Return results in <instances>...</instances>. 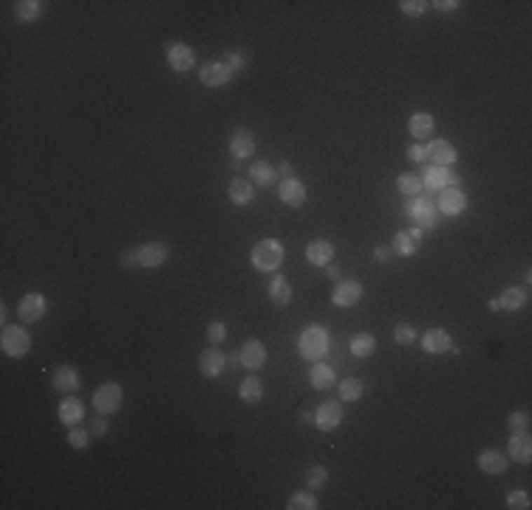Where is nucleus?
<instances>
[{
    "instance_id": "25",
    "label": "nucleus",
    "mask_w": 532,
    "mask_h": 510,
    "mask_svg": "<svg viewBox=\"0 0 532 510\" xmlns=\"http://www.w3.org/2000/svg\"><path fill=\"white\" fill-rule=\"evenodd\" d=\"M226 193H230V201H233L236 207H247V204H252V199H255L252 182H250V179H241V176H236V179L230 182Z\"/></svg>"
},
{
    "instance_id": "14",
    "label": "nucleus",
    "mask_w": 532,
    "mask_h": 510,
    "mask_svg": "<svg viewBox=\"0 0 532 510\" xmlns=\"http://www.w3.org/2000/svg\"><path fill=\"white\" fill-rule=\"evenodd\" d=\"M18 315L23 323H40L46 315V298L40 293H26L18 304Z\"/></svg>"
},
{
    "instance_id": "28",
    "label": "nucleus",
    "mask_w": 532,
    "mask_h": 510,
    "mask_svg": "<svg viewBox=\"0 0 532 510\" xmlns=\"http://www.w3.org/2000/svg\"><path fill=\"white\" fill-rule=\"evenodd\" d=\"M433 128H436V122H433V116L428 114V111H416L411 119H408V130H411V136L414 139H428L430 133H433Z\"/></svg>"
},
{
    "instance_id": "13",
    "label": "nucleus",
    "mask_w": 532,
    "mask_h": 510,
    "mask_svg": "<svg viewBox=\"0 0 532 510\" xmlns=\"http://www.w3.org/2000/svg\"><path fill=\"white\" fill-rule=\"evenodd\" d=\"M255 154V136L250 128H236L233 136H230V156L236 162H244Z\"/></svg>"
},
{
    "instance_id": "1",
    "label": "nucleus",
    "mask_w": 532,
    "mask_h": 510,
    "mask_svg": "<svg viewBox=\"0 0 532 510\" xmlns=\"http://www.w3.org/2000/svg\"><path fill=\"white\" fill-rule=\"evenodd\" d=\"M297 351H300L303 360H309V363L323 360L329 354V332L323 326H318V323L306 326L297 337Z\"/></svg>"
},
{
    "instance_id": "40",
    "label": "nucleus",
    "mask_w": 532,
    "mask_h": 510,
    "mask_svg": "<svg viewBox=\"0 0 532 510\" xmlns=\"http://www.w3.org/2000/svg\"><path fill=\"white\" fill-rule=\"evenodd\" d=\"M207 340H210L212 346H221V343L226 340V323H224V321H212V323L207 326Z\"/></svg>"
},
{
    "instance_id": "45",
    "label": "nucleus",
    "mask_w": 532,
    "mask_h": 510,
    "mask_svg": "<svg viewBox=\"0 0 532 510\" xmlns=\"http://www.w3.org/2000/svg\"><path fill=\"white\" fill-rule=\"evenodd\" d=\"M119 264H122V269H133V267H139L136 247H125V250H122V255H119Z\"/></svg>"
},
{
    "instance_id": "22",
    "label": "nucleus",
    "mask_w": 532,
    "mask_h": 510,
    "mask_svg": "<svg viewBox=\"0 0 532 510\" xmlns=\"http://www.w3.org/2000/svg\"><path fill=\"white\" fill-rule=\"evenodd\" d=\"M507 457L515 462H529L532 459V440L526 431H512L510 445H507Z\"/></svg>"
},
{
    "instance_id": "18",
    "label": "nucleus",
    "mask_w": 532,
    "mask_h": 510,
    "mask_svg": "<svg viewBox=\"0 0 532 510\" xmlns=\"http://www.w3.org/2000/svg\"><path fill=\"white\" fill-rule=\"evenodd\" d=\"M278 199L289 207H303L306 204V187L300 179H280L278 182Z\"/></svg>"
},
{
    "instance_id": "12",
    "label": "nucleus",
    "mask_w": 532,
    "mask_h": 510,
    "mask_svg": "<svg viewBox=\"0 0 532 510\" xmlns=\"http://www.w3.org/2000/svg\"><path fill=\"white\" fill-rule=\"evenodd\" d=\"M224 369H226V354H224L221 349L210 346V349H204V351H201V357H198V372H201L207 380L221 377V372H224Z\"/></svg>"
},
{
    "instance_id": "38",
    "label": "nucleus",
    "mask_w": 532,
    "mask_h": 510,
    "mask_svg": "<svg viewBox=\"0 0 532 510\" xmlns=\"http://www.w3.org/2000/svg\"><path fill=\"white\" fill-rule=\"evenodd\" d=\"M91 431H86V428H77L74 425L71 431H68V445L71 448H77V451H83V448H88V443H91Z\"/></svg>"
},
{
    "instance_id": "2",
    "label": "nucleus",
    "mask_w": 532,
    "mask_h": 510,
    "mask_svg": "<svg viewBox=\"0 0 532 510\" xmlns=\"http://www.w3.org/2000/svg\"><path fill=\"white\" fill-rule=\"evenodd\" d=\"M250 261H252V267H255L258 272H275V269H280V264H283V244H280L278 239H261V241L252 247Z\"/></svg>"
},
{
    "instance_id": "44",
    "label": "nucleus",
    "mask_w": 532,
    "mask_h": 510,
    "mask_svg": "<svg viewBox=\"0 0 532 510\" xmlns=\"http://www.w3.org/2000/svg\"><path fill=\"white\" fill-rule=\"evenodd\" d=\"M507 425H510V431H526L529 428V414L526 411H512Z\"/></svg>"
},
{
    "instance_id": "33",
    "label": "nucleus",
    "mask_w": 532,
    "mask_h": 510,
    "mask_svg": "<svg viewBox=\"0 0 532 510\" xmlns=\"http://www.w3.org/2000/svg\"><path fill=\"white\" fill-rule=\"evenodd\" d=\"M524 304H526V289H521V286H507L504 293L498 295V307H501V309L515 312V309H521Z\"/></svg>"
},
{
    "instance_id": "51",
    "label": "nucleus",
    "mask_w": 532,
    "mask_h": 510,
    "mask_svg": "<svg viewBox=\"0 0 532 510\" xmlns=\"http://www.w3.org/2000/svg\"><path fill=\"white\" fill-rule=\"evenodd\" d=\"M278 173H280V179H294V165L292 162H280Z\"/></svg>"
},
{
    "instance_id": "10",
    "label": "nucleus",
    "mask_w": 532,
    "mask_h": 510,
    "mask_svg": "<svg viewBox=\"0 0 532 510\" xmlns=\"http://www.w3.org/2000/svg\"><path fill=\"white\" fill-rule=\"evenodd\" d=\"M456 148L447 142V139H433L428 148H425V162L428 165H436V168H450L456 162Z\"/></svg>"
},
{
    "instance_id": "9",
    "label": "nucleus",
    "mask_w": 532,
    "mask_h": 510,
    "mask_svg": "<svg viewBox=\"0 0 532 510\" xmlns=\"http://www.w3.org/2000/svg\"><path fill=\"white\" fill-rule=\"evenodd\" d=\"M343 422V403L340 400H323L315 408V425L320 431H334Z\"/></svg>"
},
{
    "instance_id": "34",
    "label": "nucleus",
    "mask_w": 532,
    "mask_h": 510,
    "mask_svg": "<svg viewBox=\"0 0 532 510\" xmlns=\"http://www.w3.org/2000/svg\"><path fill=\"white\" fill-rule=\"evenodd\" d=\"M397 187H400V193H402V196H408V199L422 196V190H425V184H422L419 173H400V176H397Z\"/></svg>"
},
{
    "instance_id": "49",
    "label": "nucleus",
    "mask_w": 532,
    "mask_h": 510,
    "mask_svg": "<svg viewBox=\"0 0 532 510\" xmlns=\"http://www.w3.org/2000/svg\"><path fill=\"white\" fill-rule=\"evenodd\" d=\"M428 6H433V9H439V12H456L462 4H459V0H436V4H428Z\"/></svg>"
},
{
    "instance_id": "16",
    "label": "nucleus",
    "mask_w": 532,
    "mask_h": 510,
    "mask_svg": "<svg viewBox=\"0 0 532 510\" xmlns=\"http://www.w3.org/2000/svg\"><path fill=\"white\" fill-rule=\"evenodd\" d=\"M419 247H422V230H416V227H411V230H400V233L394 236V244H391L394 255H402V258L416 255Z\"/></svg>"
},
{
    "instance_id": "27",
    "label": "nucleus",
    "mask_w": 532,
    "mask_h": 510,
    "mask_svg": "<svg viewBox=\"0 0 532 510\" xmlns=\"http://www.w3.org/2000/svg\"><path fill=\"white\" fill-rule=\"evenodd\" d=\"M292 298H294V289H292V283H289L283 275H275V278L269 281V301H272V304H278V307H289V304H292Z\"/></svg>"
},
{
    "instance_id": "31",
    "label": "nucleus",
    "mask_w": 532,
    "mask_h": 510,
    "mask_svg": "<svg viewBox=\"0 0 532 510\" xmlns=\"http://www.w3.org/2000/svg\"><path fill=\"white\" fill-rule=\"evenodd\" d=\"M348 349L354 357H371L376 351V337L371 332H357L351 340H348Z\"/></svg>"
},
{
    "instance_id": "47",
    "label": "nucleus",
    "mask_w": 532,
    "mask_h": 510,
    "mask_svg": "<svg viewBox=\"0 0 532 510\" xmlns=\"http://www.w3.org/2000/svg\"><path fill=\"white\" fill-rule=\"evenodd\" d=\"M88 431H91L94 436H105V434H108V417H105V414L94 417V420H91V425H88Z\"/></svg>"
},
{
    "instance_id": "37",
    "label": "nucleus",
    "mask_w": 532,
    "mask_h": 510,
    "mask_svg": "<svg viewBox=\"0 0 532 510\" xmlns=\"http://www.w3.org/2000/svg\"><path fill=\"white\" fill-rule=\"evenodd\" d=\"M289 510H315L318 507V499L312 490H300V493H292L289 496Z\"/></svg>"
},
{
    "instance_id": "15",
    "label": "nucleus",
    "mask_w": 532,
    "mask_h": 510,
    "mask_svg": "<svg viewBox=\"0 0 532 510\" xmlns=\"http://www.w3.org/2000/svg\"><path fill=\"white\" fill-rule=\"evenodd\" d=\"M136 255H139V267H147V269H154V267H162L170 255L168 244L162 241H147L142 247H136Z\"/></svg>"
},
{
    "instance_id": "48",
    "label": "nucleus",
    "mask_w": 532,
    "mask_h": 510,
    "mask_svg": "<svg viewBox=\"0 0 532 510\" xmlns=\"http://www.w3.org/2000/svg\"><path fill=\"white\" fill-rule=\"evenodd\" d=\"M405 156H408L411 162H425V145H422V142H414V145H408Z\"/></svg>"
},
{
    "instance_id": "29",
    "label": "nucleus",
    "mask_w": 532,
    "mask_h": 510,
    "mask_svg": "<svg viewBox=\"0 0 532 510\" xmlns=\"http://www.w3.org/2000/svg\"><path fill=\"white\" fill-rule=\"evenodd\" d=\"M309 383H312V389H318V391H326V389H332L334 386V369L332 366H326V363H312V372H309Z\"/></svg>"
},
{
    "instance_id": "50",
    "label": "nucleus",
    "mask_w": 532,
    "mask_h": 510,
    "mask_svg": "<svg viewBox=\"0 0 532 510\" xmlns=\"http://www.w3.org/2000/svg\"><path fill=\"white\" fill-rule=\"evenodd\" d=\"M391 255H394L391 247H374V261H376V264H388Z\"/></svg>"
},
{
    "instance_id": "4",
    "label": "nucleus",
    "mask_w": 532,
    "mask_h": 510,
    "mask_svg": "<svg viewBox=\"0 0 532 510\" xmlns=\"http://www.w3.org/2000/svg\"><path fill=\"white\" fill-rule=\"evenodd\" d=\"M0 349H4L6 357H23L32 349V335L23 326H4V335H0Z\"/></svg>"
},
{
    "instance_id": "39",
    "label": "nucleus",
    "mask_w": 532,
    "mask_h": 510,
    "mask_svg": "<svg viewBox=\"0 0 532 510\" xmlns=\"http://www.w3.org/2000/svg\"><path fill=\"white\" fill-rule=\"evenodd\" d=\"M326 482H329V471H326L323 465H312V468L306 471V485H309V490H320Z\"/></svg>"
},
{
    "instance_id": "19",
    "label": "nucleus",
    "mask_w": 532,
    "mask_h": 510,
    "mask_svg": "<svg viewBox=\"0 0 532 510\" xmlns=\"http://www.w3.org/2000/svg\"><path fill=\"white\" fill-rule=\"evenodd\" d=\"M241 363H244V369H252V372H258V369H264V363H266V346L258 340V337H250L244 346H241Z\"/></svg>"
},
{
    "instance_id": "5",
    "label": "nucleus",
    "mask_w": 532,
    "mask_h": 510,
    "mask_svg": "<svg viewBox=\"0 0 532 510\" xmlns=\"http://www.w3.org/2000/svg\"><path fill=\"white\" fill-rule=\"evenodd\" d=\"M236 77V71L226 65L224 60H210V62H204L201 68H198V80L207 86V88H221V86H226Z\"/></svg>"
},
{
    "instance_id": "26",
    "label": "nucleus",
    "mask_w": 532,
    "mask_h": 510,
    "mask_svg": "<svg viewBox=\"0 0 532 510\" xmlns=\"http://www.w3.org/2000/svg\"><path fill=\"white\" fill-rule=\"evenodd\" d=\"M51 386H54L57 391L71 394V391L80 389V375L74 372V366H57L54 375H51Z\"/></svg>"
},
{
    "instance_id": "17",
    "label": "nucleus",
    "mask_w": 532,
    "mask_h": 510,
    "mask_svg": "<svg viewBox=\"0 0 532 510\" xmlns=\"http://www.w3.org/2000/svg\"><path fill=\"white\" fill-rule=\"evenodd\" d=\"M168 62L173 71H179V74H184V71H193L196 68V54L187 43H170L168 46Z\"/></svg>"
},
{
    "instance_id": "41",
    "label": "nucleus",
    "mask_w": 532,
    "mask_h": 510,
    "mask_svg": "<svg viewBox=\"0 0 532 510\" xmlns=\"http://www.w3.org/2000/svg\"><path fill=\"white\" fill-rule=\"evenodd\" d=\"M394 340H397L400 346H411V343L416 340V329H414L411 323H397V329H394Z\"/></svg>"
},
{
    "instance_id": "8",
    "label": "nucleus",
    "mask_w": 532,
    "mask_h": 510,
    "mask_svg": "<svg viewBox=\"0 0 532 510\" xmlns=\"http://www.w3.org/2000/svg\"><path fill=\"white\" fill-rule=\"evenodd\" d=\"M360 298H362V283H360V281H348V278H343V281L334 283L332 304H334L337 309H351V307L360 304Z\"/></svg>"
},
{
    "instance_id": "11",
    "label": "nucleus",
    "mask_w": 532,
    "mask_h": 510,
    "mask_svg": "<svg viewBox=\"0 0 532 510\" xmlns=\"http://www.w3.org/2000/svg\"><path fill=\"white\" fill-rule=\"evenodd\" d=\"M436 207H439V213L456 218V215H462V213H465V207H468V196H465V190H459V187H444V190H439V201H436Z\"/></svg>"
},
{
    "instance_id": "35",
    "label": "nucleus",
    "mask_w": 532,
    "mask_h": 510,
    "mask_svg": "<svg viewBox=\"0 0 532 510\" xmlns=\"http://www.w3.org/2000/svg\"><path fill=\"white\" fill-rule=\"evenodd\" d=\"M337 394H340V403H354L362 397V383L357 377H346V380H340Z\"/></svg>"
},
{
    "instance_id": "20",
    "label": "nucleus",
    "mask_w": 532,
    "mask_h": 510,
    "mask_svg": "<svg viewBox=\"0 0 532 510\" xmlns=\"http://www.w3.org/2000/svg\"><path fill=\"white\" fill-rule=\"evenodd\" d=\"M303 255H306V261H309L312 267H329L332 258H334V244L326 241V239H315V241L306 244Z\"/></svg>"
},
{
    "instance_id": "21",
    "label": "nucleus",
    "mask_w": 532,
    "mask_h": 510,
    "mask_svg": "<svg viewBox=\"0 0 532 510\" xmlns=\"http://www.w3.org/2000/svg\"><path fill=\"white\" fill-rule=\"evenodd\" d=\"M479 468L484 471V474H490V476H498V474H504L507 471V465H510V457L504 454V451H498V448H484L482 454H479Z\"/></svg>"
},
{
    "instance_id": "24",
    "label": "nucleus",
    "mask_w": 532,
    "mask_h": 510,
    "mask_svg": "<svg viewBox=\"0 0 532 510\" xmlns=\"http://www.w3.org/2000/svg\"><path fill=\"white\" fill-rule=\"evenodd\" d=\"M450 346H453V337L447 335V329H428L425 335H422V349L428 351V354H444V351H450Z\"/></svg>"
},
{
    "instance_id": "43",
    "label": "nucleus",
    "mask_w": 532,
    "mask_h": 510,
    "mask_svg": "<svg viewBox=\"0 0 532 510\" xmlns=\"http://www.w3.org/2000/svg\"><path fill=\"white\" fill-rule=\"evenodd\" d=\"M507 507L510 510H526L529 507V493L526 490H512L507 496Z\"/></svg>"
},
{
    "instance_id": "30",
    "label": "nucleus",
    "mask_w": 532,
    "mask_h": 510,
    "mask_svg": "<svg viewBox=\"0 0 532 510\" xmlns=\"http://www.w3.org/2000/svg\"><path fill=\"white\" fill-rule=\"evenodd\" d=\"M238 397H241V403H250V405L261 403L264 400V383H261V377H255V375L244 377V383L238 386Z\"/></svg>"
},
{
    "instance_id": "42",
    "label": "nucleus",
    "mask_w": 532,
    "mask_h": 510,
    "mask_svg": "<svg viewBox=\"0 0 532 510\" xmlns=\"http://www.w3.org/2000/svg\"><path fill=\"white\" fill-rule=\"evenodd\" d=\"M400 9H402V15H408V18H419V15H425L428 4H425V0H402Z\"/></svg>"
},
{
    "instance_id": "3",
    "label": "nucleus",
    "mask_w": 532,
    "mask_h": 510,
    "mask_svg": "<svg viewBox=\"0 0 532 510\" xmlns=\"http://www.w3.org/2000/svg\"><path fill=\"white\" fill-rule=\"evenodd\" d=\"M436 213H439V210H436L433 201H428L425 196H414V199H408V204H405V215L416 224V230H436V224H439V215H436Z\"/></svg>"
},
{
    "instance_id": "46",
    "label": "nucleus",
    "mask_w": 532,
    "mask_h": 510,
    "mask_svg": "<svg viewBox=\"0 0 532 510\" xmlns=\"http://www.w3.org/2000/svg\"><path fill=\"white\" fill-rule=\"evenodd\" d=\"M221 60H224L226 65H230V68L236 71V74H238V71L244 68V54H241V51H226V54H224Z\"/></svg>"
},
{
    "instance_id": "54",
    "label": "nucleus",
    "mask_w": 532,
    "mask_h": 510,
    "mask_svg": "<svg viewBox=\"0 0 532 510\" xmlns=\"http://www.w3.org/2000/svg\"><path fill=\"white\" fill-rule=\"evenodd\" d=\"M6 318H9V309H6V304H4V307H0V321L6 323Z\"/></svg>"
},
{
    "instance_id": "6",
    "label": "nucleus",
    "mask_w": 532,
    "mask_h": 510,
    "mask_svg": "<svg viewBox=\"0 0 532 510\" xmlns=\"http://www.w3.org/2000/svg\"><path fill=\"white\" fill-rule=\"evenodd\" d=\"M119 405H122V386L119 383H114V380H108V383H102L97 391H94V408H97V414H116L119 411Z\"/></svg>"
},
{
    "instance_id": "7",
    "label": "nucleus",
    "mask_w": 532,
    "mask_h": 510,
    "mask_svg": "<svg viewBox=\"0 0 532 510\" xmlns=\"http://www.w3.org/2000/svg\"><path fill=\"white\" fill-rule=\"evenodd\" d=\"M422 184L425 190H444V187H459V176H456L450 168H436V165H425L422 168Z\"/></svg>"
},
{
    "instance_id": "36",
    "label": "nucleus",
    "mask_w": 532,
    "mask_h": 510,
    "mask_svg": "<svg viewBox=\"0 0 532 510\" xmlns=\"http://www.w3.org/2000/svg\"><path fill=\"white\" fill-rule=\"evenodd\" d=\"M250 182L252 184H272L275 182V170H272V165H266V162H255V165H250Z\"/></svg>"
},
{
    "instance_id": "52",
    "label": "nucleus",
    "mask_w": 532,
    "mask_h": 510,
    "mask_svg": "<svg viewBox=\"0 0 532 510\" xmlns=\"http://www.w3.org/2000/svg\"><path fill=\"white\" fill-rule=\"evenodd\" d=\"M487 309H490V312H498V309H501V307H498V298H490V301H487Z\"/></svg>"
},
{
    "instance_id": "32",
    "label": "nucleus",
    "mask_w": 532,
    "mask_h": 510,
    "mask_svg": "<svg viewBox=\"0 0 532 510\" xmlns=\"http://www.w3.org/2000/svg\"><path fill=\"white\" fill-rule=\"evenodd\" d=\"M43 9H46V4H40V0H20V4H15V20L34 23L43 15Z\"/></svg>"
},
{
    "instance_id": "23",
    "label": "nucleus",
    "mask_w": 532,
    "mask_h": 510,
    "mask_svg": "<svg viewBox=\"0 0 532 510\" xmlns=\"http://www.w3.org/2000/svg\"><path fill=\"white\" fill-rule=\"evenodd\" d=\"M86 420V405H83V400L80 397H62V403H60V422L62 425H80Z\"/></svg>"
},
{
    "instance_id": "53",
    "label": "nucleus",
    "mask_w": 532,
    "mask_h": 510,
    "mask_svg": "<svg viewBox=\"0 0 532 510\" xmlns=\"http://www.w3.org/2000/svg\"><path fill=\"white\" fill-rule=\"evenodd\" d=\"M326 272H329V278H340V269H337V267H332V264L326 267Z\"/></svg>"
}]
</instances>
